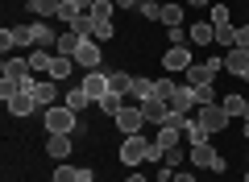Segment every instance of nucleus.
Returning a JSON list of instances; mask_svg holds the SVG:
<instances>
[{
    "label": "nucleus",
    "instance_id": "f704fd0d",
    "mask_svg": "<svg viewBox=\"0 0 249 182\" xmlns=\"http://www.w3.org/2000/svg\"><path fill=\"white\" fill-rule=\"evenodd\" d=\"M137 9H142V17H145V21H162V4H158V0H142Z\"/></svg>",
    "mask_w": 249,
    "mask_h": 182
},
{
    "label": "nucleus",
    "instance_id": "9d476101",
    "mask_svg": "<svg viewBox=\"0 0 249 182\" xmlns=\"http://www.w3.org/2000/svg\"><path fill=\"white\" fill-rule=\"evenodd\" d=\"M4 79L25 87L29 79H34V66H29V58H4Z\"/></svg>",
    "mask_w": 249,
    "mask_h": 182
},
{
    "label": "nucleus",
    "instance_id": "2eb2a0df",
    "mask_svg": "<svg viewBox=\"0 0 249 182\" xmlns=\"http://www.w3.org/2000/svg\"><path fill=\"white\" fill-rule=\"evenodd\" d=\"M162 66H166L170 75H175V70H187V66H191V54H187V46H170L166 58H162Z\"/></svg>",
    "mask_w": 249,
    "mask_h": 182
},
{
    "label": "nucleus",
    "instance_id": "4be33fe9",
    "mask_svg": "<svg viewBox=\"0 0 249 182\" xmlns=\"http://www.w3.org/2000/svg\"><path fill=\"white\" fill-rule=\"evenodd\" d=\"M62 104L71 108V112H83V108L91 104V96H88V91H83V87H71V91L62 96Z\"/></svg>",
    "mask_w": 249,
    "mask_h": 182
},
{
    "label": "nucleus",
    "instance_id": "f8f14e48",
    "mask_svg": "<svg viewBox=\"0 0 249 182\" xmlns=\"http://www.w3.org/2000/svg\"><path fill=\"white\" fill-rule=\"evenodd\" d=\"M142 116H145V124H162L170 116V108L162 96H150V99H142Z\"/></svg>",
    "mask_w": 249,
    "mask_h": 182
},
{
    "label": "nucleus",
    "instance_id": "58836bf2",
    "mask_svg": "<svg viewBox=\"0 0 249 182\" xmlns=\"http://www.w3.org/2000/svg\"><path fill=\"white\" fill-rule=\"evenodd\" d=\"M50 182H79V178H75V165H58Z\"/></svg>",
    "mask_w": 249,
    "mask_h": 182
},
{
    "label": "nucleus",
    "instance_id": "1a4fd4ad",
    "mask_svg": "<svg viewBox=\"0 0 249 182\" xmlns=\"http://www.w3.org/2000/svg\"><path fill=\"white\" fill-rule=\"evenodd\" d=\"M112 120H116V129H121L124 137H133V132H142L145 116H142V108H121V112H116Z\"/></svg>",
    "mask_w": 249,
    "mask_h": 182
},
{
    "label": "nucleus",
    "instance_id": "a18cd8bd",
    "mask_svg": "<svg viewBox=\"0 0 249 182\" xmlns=\"http://www.w3.org/2000/svg\"><path fill=\"white\" fill-rule=\"evenodd\" d=\"M142 0H116V9H137Z\"/></svg>",
    "mask_w": 249,
    "mask_h": 182
},
{
    "label": "nucleus",
    "instance_id": "a211bd4d",
    "mask_svg": "<svg viewBox=\"0 0 249 182\" xmlns=\"http://www.w3.org/2000/svg\"><path fill=\"white\" fill-rule=\"evenodd\" d=\"M178 141H183V129H175V124H162L158 129V149L162 153H178Z\"/></svg>",
    "mask_w": 249,
    "mask_h": 182
},
{
    "label": "nucleus",
    "instance_id": "c9c22d12",
    "mask_svg": "<svg viewBox=\"0 0 249 182\" xmlns=\"http://www.w3.org/2000/svg\"><path fill=\"white\" fill-rule=\"evenodd\" d=\"M29 66H34V75H42V70L50 66V50H34L29 54Z\"/></svg>",
    "mask_w": 249,
    "mask_h": 182
},
{
    "label": "nucleus",
    "instance_id": "8fccbe9b",
    "mask_svg": "<svg viewBox=\"0 0 249 182\" xmlns=\"http://www.w3.org/2000/svg\"><path fill=\"white\" fill-rule=\"evenodd\" d=\"M241 120H245V124H249V104H245V116H241Z\"/></svg>",
    "mask_w": 249,
    "mask_h": 182
},
{
    "label": "nucleus",
    "instance_id": "ea45409f",
    "mask_svg": "<svg viewBox=\"0 0 249 182\" xmlns=\"http://www.w3.org/2000/svg\"><path fill=\"white\" fill-rule=\"evenodd\" d=\"M0 50H4V58L17 50V37H13V29H4V33H0Z\"/></svg>",
    "mask_w": 249,
    "mask_h": 182
},
{
    "label": "nucleus",
    "instance_id": "cd10ccee",
    "mask_svg": "<svg viewBox=\"0 0 249 182\" xmlns=\"http://www.w3.org/2000/svg\"><path fill=\"white\" fill-rule=\"evenodd\" d=\"M133 96H137V99H150V96H158L154 79H145V75H133Z\"/></svg>",
    "mask_w": 249,
    "mask_h": 182
},
{
    "label": "nucleus",
    "instance_id": "a19ab883",
    "mask_svg": "<svg viewBox=\"0 0 249 182\" xmlns=\"http://www.w3.org/2000/svg\"><path fill=\"white\" fill-rule=\"evenodd\" d=\"M212 25H229V9L224 4H212Z\"/></svg>",
    "mask_w": 249,
    "mask_h": 182
},
{
    "label": "nucleus",
    "instance_id": "412c9836",
    "mask_svg": "<svg viewBox=\"0 0 249 182\" xmlns=\"http://www.w3.org/2000/svg\"><path fill=\"white\" fill-rule=\"evenodd\" d=\"M58 9H62V0H29V13L34 17H58Z\"/></svg>",
    "mask_w": 249,
    "mask_h": 182
},
{
    "label": "nucleus",
    "instance_id": "6e6552de",
    "mask_svg": "<svg viewBox=\"0 0 249 182\" xmlns=\"http://www.w3.org/2000/svg\"><path fill=\"white\" fill-rule=\"evenodd\" d=\"M75 66H83V70H100V42L83 37L79 50H75Z\"/></svg>",
    "mask_w": 249,
    "mask_h": 182
},
{
    "label": "nucleus",
    "instance_id": "f3484780",
    "mask_svg": "<svg viewBox=\"0 0 249 182\" xmlns=\"http://www.w3.org/2000/svg\"><path fill=\"white\" fill-rule=\"evenodd\" d=\"M75 70V58H67V54H50V66H46V79H67Z\"/></svg>",
    "mask_w": 249,
    "mask_h": 182
},
{
    "label": "nucleus",
    "instance_id": "0eeeda50",
    "mask_svg": "<svg viewBox=\"0 0 249 182\" xmlns=\"http://www.w3.org/2000/svg\"><path fill=\"white\" fill-rule=\"evenodd\" d=\"M79 87H83V91L91 96V104H100V99H104L108 91H112V87H108V75H104V70H88Z\"/></svg>",
    "mask_w": 249,
    "mask_h": 182
},
{
    "label": "nucleus",
    "instance_id": "de8ad7c7",
    "mask_svg": "<svg viewBox=\"0 0 249 182\" xmlns=\"http://www.w3.org/2000/svg\"><path fill=\"white\" fill-rule=\"evenodd\" d=\"M175 182H196V178H191V174H175Z\"/></svg>",
    "mask_w": 249,
    "mask_h": 182
},
{
    "label": "nucleus",
    "instance_id": "79ce46f5",
    "mask_svg": "<svg viewBox=\"0 0 249 182\" xmlns=\"http://www.w3.org/2000/svg\"><path fill=\"white\" fill-rule=\"evenodd\" d=\"M166 33H170V46H183V42H187V29H183V25H175V29H166Z\"/></svg>",
    "mask_w": 249,
    "mask_h": 182
},
{
    "label": "nucleus",
    "instance_id": "39448f33",
    "mask_svg": "<svg viewBox=\"0 0 249 182\" xmlns=\"http://www.w3.org/2000/svg\"><path fill=\"white\" fill-rule=\"evenodd\" d=\"M196 120L204 124V129H208V137H212V132H220V129H229V120H232V116L224 112L220 104H208V108H199V116H196Z\"/></svg>",
    "mask_w": 249,
    "mask_h": 182
},
{
    "label": "nucleus",
    "instance_id": "e433bc0d",
    "mask_svg": "<svg viewBox=\"0 0 249 182\" xmlns=\"http://www.w3.org/2000/svg\"><path fill=\"white\" fill-rule=\"evenodd\" d=\"M13 37L17 46H34V25H13Z\"/></svg>",
    "mask_w": 249,
    "mask_h": 182
},
{
    "label": "nucleus",
    "instance_id": "f257e3e1",
    "mask_svg": "<svg viewBox=\"0 0 249 182\" xmlns=\"http://www.w3.org/2000/svg\"><path fill=\"white\" fill-rule=\"evenodd\" d=\"M162 149H158V141H145L142 132H133V137H124L121 141V162L124 165H142V162H162Z\"/></svg>",
    "mask_w": 249,
    "mask_h": 182
},
{
    "label": "nucleus",
    "instance_id": "c756f323",
    "mask_svg": "<svg viewBox=\"0 0 249 182\" xmlns=\"http://www.w3.org/2000/svg\"><path fill=\"white\" fill-rule=\"evenodd\" d=\"M216 46L232 50V46H237V25H216Z\"/></svg>",
    "mask_w": 249,
    "mask_h": 182
},
{
    "label": "nucleus",
    "instance_id": "7c9ffc66",
    "mask_svg": "<svg viewBox=\"0 0 249 182\" xmlns=\"http://www.w3.org/2000/svg\"><path fill=\"white\" fill-rule=\"evenodd\" d=\"M75 33H79V37H91V33H96V17H91V13H79V21H75Z\"/></svg>",
    "mask_w": 249,
    "mask_h": 182
},
{
    "label": "nucleus",
    "instance_id": "37998d69",
    "mask_svg": "<svg viewBox=\"0 0 249 182\" xmlns=\"http://www.w3.org/2000/svg\"><path fill=\"white\" fill-rule=\"evenodd\" d=\"M75 178H79V182H91V178H96V170H91V165H75Z\"/></svg>",
    "mask_w": 249,
    "mask_h": 182
},
{
    "label": "nucleus",
    "instance_id": "6ab92c4d",
    "mask_svg": "<svg viewBox=\"0 0 249 182\" xmlns=\"http://www.w3.org/2000/svg\"><path fill=\"white\" fill-rule=\"evenodd\" d=\"M46 153H50V157H67V153H71V132H50Z\"/></svg>",
    "mask_w": 249,
    "mask_h": 182
},
{
    "label": "nucleus",
    "instance_id": "473e14b6",
    "mask_svg": "<svg viewBox=\"0 0 249 182\" xmlns=\"http://www.w3.org/2000/svg\"><path fill=\"white\" fill-rule=\"evenodd\" d=\"M79 4H75V0H62V9H58V21H67V25H75V21H79Z\"/></svg>",
    "mask_w": 249,
    "mask_h": 182
},
{
    "label": "nucleus",
    "instance_id": "bb28decb",
    "mask_svg": "<svg viewBox=\"0 0 249 182\" xmlns=\"http://www.w3.org/2000/svg\"><path fill=\"white\" fill-rule=\"evenodd\" d=\"M162 25H166V29L183 25V9H178V0H170V4H162Z\"/></svg>",
    "mask_w": 249,
    "mask_h": 182
},
{
    "label": "nucleus",
    "instance_id": "aec40b11",
    "mask_svg": "<svg viewBox=\"0 0 249 182\" xmlns=\"http://www.w3.org/2000/svg\"><path fill=\"white\" fill-rule=\"evenodd\" d=\"M187 37H191L196 46H208V42H216V25L199 21V25H191V29H187Z\"/></svg>",
    "mask_w": 249,
    "mask_h": 182
},
{
    "label": "nucleus",
    "instance_id": "c85d7f7f",
    "mask_svg": "<svg viewBox=\"0 0 249 182\" xmlns=\"http://www.w3.org/2000/svg\"><path fill=\"white\" fill-rule=\"evenodd\" d=\"M91 17L96 21H112V13H116V0H96V4H91Z\"/></svg>",
    "mask_w": 249,
    "mask_h": 182
},
{
    "label": "nucleus",
    "instance_id": "2f4dec72",
    "mask_svg": "<svg viewBox=\"0 0 249 182\" xmlns=\"http://www.w3.org/2000/svg\"><path fill=\"white\" fill-rule=\"evenodd\" d=\"M96 108H100V112H104V116H116V112H121V108H124V104H121V96H116V91H108V96H104V99H100V104H96Z\"/></svg>",
    "mask_w": 249,
    "mask_h": 182
},
{
    "label": "nucleus",
    "instance_id": "c03bdc74",
    "mask_svg": "<svg viewBox=\"0 0 249 182\" xmlns=\"http://www.w3.org/2000/svg\"><path fill=\"white\" fill-rule=\"evenodd\" d=\"M237 46H245V50H249V25H241V29H237Z\"/></svg>",
    "mask_w": 249,
    "mask_h": 182
},
{
    "label": "nucleus",
    "instance_id": "ddd939ff",
    "mask_svg": "<svg viewBox=\"0 0 249 182\" xmlns=\"http://www.w3.org/2000/svg\"><path fill=\"white\" fill-rule=\"evenodd\" d=\"M166 108L170 112H191V108H196V91H191V87H175V91H170L166 96Z\"/></svg>",
    "mask_w": 249,
    "mask_h": 182
},
{
    "label": "nucleus",
    "instance_id": "dca6fc26",
    "mask_svg": "<svg viewBox=\"0 0 249 182\" xmlns=\"http://www.w3.org/2000/svg\"><path fill=\"white\" fill-rule=\"evenodd\" d=\"M34 50H58V33H54L46 21L34 25Z\"/></svg>",
    "mask_w": 249,
    "mask_h": 182
},
{
    "label": "nucleus",
    "instance_id": "3c124183",
    "mask_svg": "<svg viewBox=\"0 0 249 182\" xmlns=\"http://www.w3.org/2000/svg\"><path fill=\"white\" fill-rule=\"evenodd\" d=\"M187 4H208V0H187Z\"/></svg>",
    "mask_w": 249,
    "mask_h": 182
},
{
    "label": "nucleus",
    "instance_id": "423d86ee",
    "mask_svg": "<svg viewBox=\"0 0 249 182\" xmlns=\"http://www.w3.org/2000/svg\"><path fill=\"white\" fill-rule=\"evenodd\" d=\"M224 70L237 79H249V50L245 46H232V50H224Z\"/></svg>",
    "mask_w": 249,
    "mask_h": 182
},
{
    "label": "nucleus",
    "instance_id": "393cba45",
    "mask_svg": "<svg viewBox=\"0 0 249 182\" xmlns=\"http://www.w3.org/2000/svg\"><path fill=\"white\" fill-rule=\"evenodd\" d=\"M245 104H249V99L241 96V91H232V96H224V99H220V108H224L229 116H245Z\"/></svg>",
    "mask_w": 249,
    "mask_h": 182
},
{
    "label": "nucleus",
    "instance_id": "4468645a",
    "mask_svg": "<svg viewBox=\"0 0 249 182\" xmlns=\"http://www.w3.org/2000/svg\"><path fill=\"white\" fill-rule=\"evenodd\" d=\"M183 75H187V87H204V83H212V79H216V70L208 66V62H191Z\"/></svg>",
    "mask_w": 249,
    "mask_h": 182
},
{
    "label": "nucleus",
    "instance_id": "a878e982",
    "mask_svg": "<svg viewBox=\"0 0 249 182\" xmlns=\"http://www.w3.org/2000/svg\"><path fill=\"white\" fill-rule=\"evenodd\" d=\"M108 87H112L116 96H124V91H133V75H124V70H112V75H108Z\"/></svg>",
    "mask_w": 249,
    "mask_h": 182
},
{
    "label": "nucleus",
    "instance_id": "b1692460",
    "mask_svg": "<svg viewBox=\"0 0 249 182\" xmlns=\"http://www.w3.org/2000/svg\"><path fill=\"white\" fill-rule=\"evenodd\" d=\"M183 141L187 145H199V141H208V129L199 120H183Z\"/></svg>",
    "mask_w": 249,
    "mask_h": 182
},
{
    "label": "nucleus",
    "instance_id": "7ed1b4c3",
    "mask_svg": "<svg viewBox=\"0 0 249 182\" xmlns=\"http://www.w3.org/2000/svg\"><path fill=\"white\" fill-rule=\"evenodd\" d=\"M25 91H34L37 108H54V104H58V96H67V91L58 87V79H37V75L25 83Z\"/></svg>",
    "mask_w": 249,
    "mask_h": 182
},
{
    "label": "nucleus",
    "instance_id": "4c0bfd02",
    "mask_svg": "<svg viewBox=\"0 0 249 182\" xmlns=\"http://www.w3.org/2000/svg\"><path fill=\"white\" fill-rule=\"evenodd\" d=\"M112 37V21H96V33H91V42H108Z\"/></svg>",
    "mask_w": 249,
    "mask_h": 182
},
{
    "label": "nucleus",
    "instance_id": "20e7f679",
    "mask_svg": "<svg viewBox=\"0 0 249 182\" xmlns=\"http://www.w3.org/2000/svg\"><path fill=\"white\" fill-rule=\"evenodd\" d=\"M191 162L199 165V170H212V174H224V157L216 153L208 141H199V145H191Z\"/></svg>",
    "mask_w": 249,
    "mask_h": 182
},
{
    "label": "nucleus",
    "instance_id": "5701e85b",
    "mask_svg": "<svg viewBox=\"0 0 249 182\" xmlns=\"http://www.w3.org/2000/svg\"><path fill=\"white\" fill-rule=\"evenodd\" d=\"M79 42H83V37L75 33V29H67V33H58V50H54V54H67V58H75V50H79Z\"/></svg>",
    "mask_w": 249,
    "mask_h": 182
},
{
    "label": "nucleus",
    "instance_id": "9b49d317",
    "mask_svg": "<svg viewBox=\"0 0 249 182\" xmlns=\"http://www.w3.org/2000/svg\"><path fill=\"white\" fill-rule=\"evenodd\" d=\"M4 104H9V112H13V116H34V112H37V99H34V91H25V87H21L17 96H9Z\"/></svg>",
    "mask_w": 249,
    "mask_h": 182
},
{
    "label": "nucleus",
    "instance_id": "09e8293b",
    "mask_svg": "<svg viewBox=\"0 0 249 182\" xmlns=\"http://www.w3.org/2000/svg\"><path fill=\"white\" fill-rule=\"evenodd\" d=\"M129 182H145V178H142V174H133V178H129Z\"/></svg>",
    "mask_w": 249,
    "mask_h": 182
},
{
    "label": "nucleus",
    "instance_id": "603ef678",
    "mask_svg": "<svg viewBox=\"0 0 249 182\" xmlns=\"http://www.w3.org/2000/svg\"><path fill=\"white\" fill-rule=\"evenodd\" d=\"M245 182H249V170H245Z\"/></svg>",
    "mask_w": 249,
    "mask_h": 182
},
{
    "label": "nucleus",
    "instance_id": "f03ea898",
    "mask_svg": "<svg viewBox=\"0 0 249 182\" xmlns=\"http://www.w3.org/2000/svg\"><path fill=\"white\" fill-rule=\"evenodd\" d=\"M42 124H46V132H75V137L83 132V124H79V112H71L67 104L42 108Z\"/></svg>",
    "mask_w": 249,
    "mask_h": 182
},
{
    "label": "nucleus",
    "instance_id": "72a5a7b5",
    "mask_svg": "<svg viewBox=\"0 0 249 182\" xmlns=\"http://www.w3.org/2000/svg\"><path fill=\"white\" fill-rule=\"evenodd\" d=\"M191 91H196V108L216 104V91H212V83H204V87H191Z\"/></svg>",
    "mask_w": 249,
    "mask_h": 182
},
{
    "label": "nucleus",
    "instance_id": "49530a36",
    "mask_svg": "<svg viewBox=\"0 0 249 182\" xmlns=\"http://www.w3.org/2000/svg\"><path fill=\"white\" fill-rule=\"evenodd\" d=\"M75 4H79V9H83V13H88V9H91V4H96V0H75Z\"/></svg>",
    "mask_w": 249,
    "mask_h": 182
}]
</instances>
